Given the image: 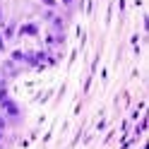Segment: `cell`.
Returning a JSON list of instances; mask_svg holds the SVG:
<instances>
[{
	"mask_svg": "<svg viewBox=\"0 0 149 149\" xmlns=\"http://www.w3.org/2000/svg\"><path fill=\"white\" fill-rule=\"evenodd\" d=\"M3 104H5V108H7V113H10V116H17V104H12V101H3Z\"/></svg>",
	"mask_w": 149,
	"mask_h": 149,
	"instance_id": "1",
	"label": "cell"
},
{
	"mask_svg": "<svg viewBox=\"0 0 149 149\" xmlns=\"http://www.w3.org/2000/svg\"><path fill=\"white\" fill-rule=\"evenodd\" d=\"M22 31H24V34H36V26H31V24H29V26H24Z\"/></svg>",
	"mask_w": 149,
	"mask_h": 149,
	"instance_id": "2",
	"label": "cell"
},
{
	"mask_svg": "<svg viewBox=\"0 0 149 149\" xmlns=\"http://www.w3.org/2000/svg\"><path fill=\"white\" fill-rule=\"evenodd\" d=\"M0 19H3V17H0Z\"/></svg>",
	"mask_w": 149,
	"mask_h": 149,
	"instance_id": "3",
	"label": "cell"
}]
</instances>
